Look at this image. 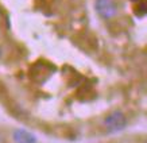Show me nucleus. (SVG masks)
<instances>
[{
	"label": "nucleus",
	"mask_w": 147,
	"mask_h": 143,
	"mask_svg": "<svg viewBox=\"0 0 147 143\" xmlns=\"http://www.w3.org/2000/svg\"><path fill=\"white\" fill-rule=\"evenodd\" d=\"M102 124L105 127V130L111 134L119 132V131L124 130L127 125V117L121 111H113L111 112L108 116H105Z\"/></svg>",
	"instance_id": "f257e3e1"
},
{
	"label": "nucleus",
	"mask_w": 147,
	"mask_h": 143,
	"mask_svg": "<svg viewBox=\"0 0 147 143\" xmlns=\"http://www.w3.org/2000/svg\"><path fill=\"white\" fill-rule=\"evenodd\" d=\"M1 55H3V50H1V47H0V58H1Z\"/></svg>",
	"instance_id": "20e7f679"
},
{
	"label": "nucleus",
	"mask_w": 147,
	"mask_h": 143,
	"mask_svg": "<svg viewBox=\"0 0 147 143\" xmlns=\"http://www.w3.org/2000/svg\"><path fill=\"white\" fill-rule=\"evenodd\" d=\"M12 138L15 143H36V136L28 131L23 130V128H18L13 131Z\"/></svg>",
	"instance_id": "7ed1b4c3"
},
{
	"label": "nucleus",
	"mask_w": 147,
	"mask_h": 143,
	"mask_svg": "<svg viewBox=\"0 0 147 143\" xmlns=\"http://www.w3.org/2000/svg\"><path fill=\"white\" fill-rule=\"evenodd\" d=\"M94 9L102 19H111L117 13V4L115 0H96Z\"/></svg>",
	"instance_id": "f03ea898"
}]
</instances>
